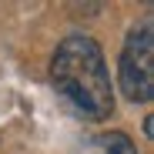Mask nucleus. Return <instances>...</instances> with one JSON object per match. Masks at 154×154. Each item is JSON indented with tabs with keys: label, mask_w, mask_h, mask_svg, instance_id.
Here are the masks:
<instances>
[{
	"label": "nucleus",
	"mask_w": 154,
	"mask_h": 154,
	"mask_svg": "<svg viewBox=\"0 0 154 154\" xmlns=\"http://www.w3.org/2000/svg\"><path fill=\"white\" fill-rule=\"evenodd\" d=\"M117 81L127 100L134 104H147L154 97V23L144 20L141 27L131 30L121 64H117Z\"/></svg>",
	"instance_id": "f03ea898"
},
{
	"label": "nucleus",
	"mask_w": 154,
	"mask_h": 154,
	"mask_svg": "<svg viewBox=\"0 0 154 154\" xmlns=\"http://www.w3.org/2000/svg\"><path fill=\"white\" fill-rule=\"evenodd\" d=\"M81 154H137V151H134V141L127 137V134L111 131V134L91 137V141L81 147Z\"/></svg>",
	"instance_id": "7ed1b4c3"
},
{
	"label": "nucleus",
	"mask_w": 154,
	"mask_h": 154,
	"mask_svg": "<svg viewBox=\"0 0 154 154\" xmlns=\"http://www.w3.org/2000/svg\"><path fill=\"white\" fill-rule=\"evenodd\" d=\"M50 81L67 104L91 121H104L114 111V87L104 54L91 37H67L50 57Z\"/></svg>",
	"instance_id": "f257e3e1"
}]
</instances>
